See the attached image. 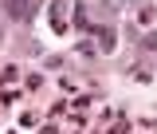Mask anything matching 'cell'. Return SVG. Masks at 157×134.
<instances>
[{"label": "cell", "mask_w": 157, "mask_h": 134, "mask_svg": "<svg viewBox=\"0 0 157 134\" xmlns=\"http://www.w3.org/2000/svg\"><path fill=\"white\" fill-rule=\"evenodd\" d=\"M137 43H141V47H153V51H157V36H137Z\"/></svg>", "instance_id": "5b68a950"}, {"label": "cell", "mask_w": 157, "mask_h": 134, "mask_svg": "<svg viewBox=\"0 0 157 134\" xmlns=\"http://www.w3.org/2000/svg\"><path fill=\"white\" fill-rule=\"evenodd\" d=\"M90 36H98V51H114L118 47V32L110 28V24H90Z\"/></svg>", "instance_id": "7a4b0ae2"}, {"label": "cell", "mask_w": 157, "mask_h": 134, "mask_svg": "<svg viewBox=\"0 0 157 134\" xmlns=\"http://www.w3.org/2000/svg\"><path fill=\"white\" fill-rule=\"evenodd\" d=\"M0 8H4V16L16 20V24H28V20L39 16V0H0Z\"/></svg>", "instance_id": "6da1fadb"}, {"label": "cell", "mask_w": 157, "mask_h": 134, "mask_svg": "<svg viewBox=\"0 0 157 134\" xmlns=\"http://www.w3.org/2000/svg\"><path fill=\"white\" fill-rule=\"evenodd\" d=\"M94 51H98V47L90 43V39H78V55H94Z\"/></svg>", "instance_id": "277c9868"}, {"label": "cell", "mask_w": 157, "mask_h": 134, "mask_svg": "<svg viewBox=\"0 0 157 134\" xmlns=\"http://www.w3.org/2000/svg\"><path fill=\"white\" fill-rule=\"evenodd\" d=\"M0 36H4V32H0Z\"/></svg>", "instance_id": "8992f818"}, {"label": "cell", "mask_w": 157, "mask_h": 134, "mask_svg": "<svg viewBox=\"0 0 157 134\" xmlns=\"http://www.w3.org/2000/svg\"><path fill=\"white\" fill-rule=\"evenodd\" d=\"M63 4H67V0H51V4H47V16H51L55 36H67V12H63Z\"/></svg>", "instance_id": "3957f363"}]
</instances>
